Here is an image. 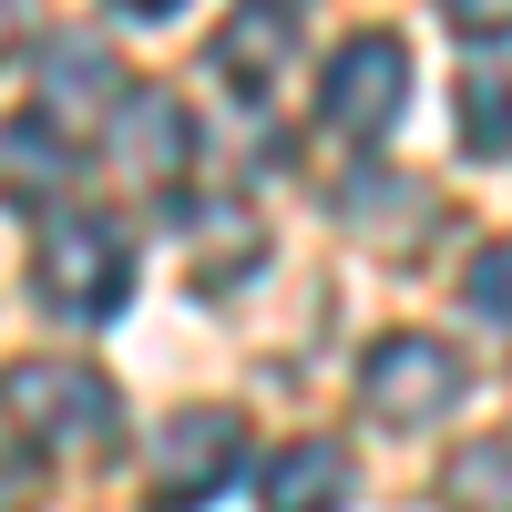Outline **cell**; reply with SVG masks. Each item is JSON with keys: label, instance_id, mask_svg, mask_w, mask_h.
<instances>
[{"label": "cell", "instance_id": "3957f363", "mask_svg": "<svg viewBox=\"0 0 512 512\" xmlns=\"http://www.w3.org/2000/svg\"><path fill=\"white\" fill-rule=\"evenodd\" d=\"M461 390H472V369H461L441 338H420V328L369 338V359H359V410L379 431H431V420L461 410Z\"/></svg>", "mask_w": 512, "mask_h": 512}, {"label": "cell", "instance_id": "8992f818", "mask_svg": "<svg viewBox=\"0 0 512 512\" xmlns=\"http://www.w3.org/2000/svg\"><path fill=\"white\" fill-rule=\"evenodd\" d=\"M287 62H297V11H236V21H216V41H205V72L226 82L236 103H267V93H287Z\"/></svg>", "mask_w": 512, "mask_h": 512}, {"label": "cell", "instance_id": "8fae6325", "mask_svg": "<svg viewBox=\"0 0 512 512\" xmlns=\"http://www.w3.org/2000/svg\"><path fill=\"white\" fill-rule=\"evenodd\" d=\"M441 502H451V512H512V431L461 441V451L441 461Z\"/></svg>", "mask_w": 512, "mask_h": 512}, {"label": "cell", "instance_id": "6da1fadb", "mask_svg": "<svg viewBox=\"0 0 512 512\" xmlns=\"http://www.w3.org/2000/svg\"><path fill=\"white\" fill-rule=\"evenodd\" d=\"M31 297H41L62 328L123 318V297H134V246H123V226H103V216H52L41 246H31Z\"/></svg>", "mask_w": 512, "mask_h": 512}, {"label": "cell", "instance_id": "9c48e42d", "mask_svg": "<svg viewBox=\"0 0 512 512\" xmlns=\"http://www.w3.org/2000/svg\"><path fill=\"white\" fill-rule=\"evenodd\" d=\"M359 502V461L338 441H287L267 472V512H349Z\"/></svg>", "mask_w": 512, "mask_h": 512}, {"label": "cell", "instance_id": "4fadbf2b", "mask_svg": "<svg viewBox=\"0 0 512 512\" xmlns=\"http://www.w3.org/2000/svg\"><path fill=\"white\" fill-rule=\"evenodd\" d=\"M461 297H472L482 318H502V328H512V236L472 256V277H461Z\"/></svg>", "mask_w": 512, "mask_h": 512}, {"label": "cell", "instance_id": "ba28073f", "mask_svg": "<svg viewBox=\"0 0 512 512\" xmlns=\"http://www.w3.org/2000/svg\"><path fill=\"white\" fill-rule=\"evenodd\" d=\"M113 164L123 175H185V154H195V123H185V103L164 93V82H134V93L113 103Z\"/></svg>", "mask_w": 512, "mask_h": 512}, {"label": "cell", "instance_id": "5bb4252c", "mask_svg": "<svg viewBox=\"0 0 512 512\" xmlns=\"http://www.w3.org/2000/svg\"><path fill=\"white\" fill-rule=\"evenodd\" d=\"M451 31H472V41H502V31H512V0H461V11H451Z\"/></svg>", "mask_w": 512, "mask_h": 512}, {"label": "cell", "instance_id": "7c38bea8", "mask_svg": "<svg viewBox=\"0 0 512 512\" xmlns=\"http://www.w3.org/2000/svg\"><path fill=\"white\" fill-rule=\"evenodd\" d=\"M451 113H461V144L472 154H512V72H461L451 82Z\"/></svg>", "mask_w": 512, "mask_h": 512}, {"label": "cell", "instance_id": "5b68a950", "mask_svg": "<svg viewBox=\"0 0 512 512\" xmlns=\"http://www.w3.org/2000/svg\"><path fill=\"white\" fill-rule=\"evenodd\" d=\"M410 103V41L400 31H349L328 52V82H318V113H328V134H349V144H379L400 123Z\"/></svg>", "mask_w": 512, "mask_h": 512}, {"label": "cell", "instance_id": "277c9868", "mask_svg": "<svg viewBox=\"0 0 512 512\" xmlns=\"http://www.w3.org/2000/svg\"><path fill=\"white\" fill-rule=\"evenodd\" d=\"M246 461V420L236 410H175L154 420V451H144V512H195L236 482Z\"/></svg>", "mask_w": 512, "mask_h": 512}, {"label": "cell", "instance_id": "30bf717a", "mask_svg": "<svg viewBox=\"0 0 512 512\" xmlns=\"http://www.w3.org/2000/svg\"><path fill=\"white\" fill-rule=\"evenodd\" d=\"M185 226H195V287H236V277H256L267 226L246 216V195H205V205H185Z\"/></svg>", "mask_w": 512, "mask_h": 512}, {"label": "cell", "instance_id": "7a4b0ae2", "mask_svg": "<svg viewBox=\"0 0 512 512\" xmlns=\"http://www.w3.org/2000/svg\"><path fill=\"white\" fill-rule=\"evenodd\" d=\"M0 420H11L21 441H41V451H103L123 431V400H113V379L82 369V359H11L0 369Z\"/></svg>", "mask_w": 512, "mask_h": 512}, {"label": "cell", "instance_id": "52a82bcc", "mask_svg": "<svg viewBox=\"0 0 512 512\" xmlns=\"http://www.w3.org/2000/svg\"><path fill=\"white\" fill-rule=\"evenodd\" d=\"M134 93L123 82V62L103 52V41H41V123L52 134H72V123H113V103Z\"/></svg>", "mask_w": 512, "mask_h": 512}]
</instances>
